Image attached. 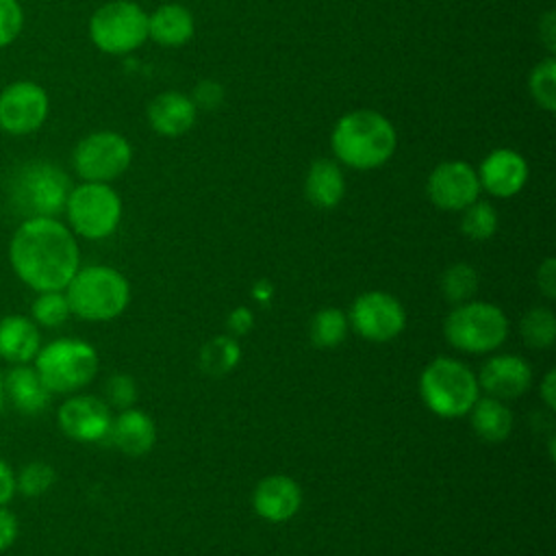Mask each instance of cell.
<instances>
[{
	"instance_id": "37",
	"label": "cell",
	"mask_w": 556,
	"mask_h": 556,
	"mask_svg": "<svg viewBox=\"0 0 556 556\" xmlns=\"http://www.w3.org/2000/svg\"><path fill=\"white\" fill-rule=\"evenodd\" d=\"M254 326V315L248 306H237L228 315V330L232 337H243L252 330Z\"/></svg>"
},
{
	"instance_id": "15",
	"label": "cell",
	"mask_w": 556,
	"mask_h": 556,
	"mask_svg": "<svg viewBox=\"0 0 556 556\" xmlns=\"http://www.w3.org/2000/svg\"><path fill=\"white\" fill-rule=\"evenodd\" d=\"M476 378L480 391L486 395L497 400H513L532 387V367L517 354H495L482 365Z\"/></svg>"
},
{
	"instance_id": "28",
	"label": "cell",
	"mask_w": 556,
	"mask_h": 556,
	"mask_svg": "<svg viewBox=\"0 0 556 556\" xmlns=\"http://www.w3.org/2000/svg\"><path fill=\"white\" fill-rule=\"evenodd\" d=\"M478 291V271L469 263H454L441 274V293L450 304H463Z\"/></svg>"
},
{
	"instance_id": "1",
	"label": "cell",
	"mask_w": 556,
	"mask_h": 556,
	"mask_svg": "<svg viewBox=\"0 0 556 556\" xmlns=\"http://www.w3.org/2000/svg\"><path fill=\"white\" fill-rule=\"evenodd\" d=\"M9 258L17 278L35 291H63L80 254L72 230L54 217H28L13 232Z\"/></svg>"
},
{
	"instance_id": "36",
	"label": "cell",
	"mask_w": 556,
	"mask_h": 556,
	"mask_svg": "<svg viewBox=\"0 0 556 556\" xmlns=\"http://www.w3.org/2000/svg\"><path fill=\"white\" fill-rule=\"evenodd\" d=\"M536 287H539V291L547 300L556 298V261L554 258H545L539 265V269H536Z\"/></svg>"
},
{
	"instance_id": "41",
	"label": "cell",
	"mask_w": 556,
	"mask_h": 556,
	"mask_svg": "<svg viewBox=\"0 0 556 556\" xmlns=\"http://www.w3.org/2000/svg\"><path fill=\"white\" fill-rule=\"evenodd\" d=\"M539 393H541L543 404H545L549 410H554V406H556V371H554V369H549V371L543 376V380H541V384H539Z\"/></svg>"
},
{
	"instance_id": "33",
	"label": "cell",
	"mask_w": 556,
	"mask_h": 556,
	"mask_svg": "<svg viewBox=\"0 0 556 556\" xmlns=\"http://www.w3.org/2000/svg\"><path fill=\"white\" fill-rule=\"evenodd\" d=\"M104 393H106V404L109 406H115L119 410L130 408L137 400L135 378L128 376V374H113L104 384Z\"/></svg>"
},
{
	"instance_id": "40",
	"label": "cell",
	"mask_w": 556,
	"mask_h": 556,
	"mask_svg": "<svg viewBox=\"0 0 556 556\" xmlns=\"http://www.w3.org/2000/svg\"><path fill=\"white\" fill-rule=\"evenodd\" d=\"M539 35L547 48V52H554L556 48V22H554V11H547L543 20L539 22Z\"/></svg>"
},
{
	"instance_id": "2",
	"label": "cell",
	"mask_w": 556,
	"mask_h": 556,
	"mask_svg": "<svg viewBox=\"0 0 556 556\" xmlns=\"http://www.w3.org/2000/svg\"><path fill=\"white\" fill-rule=\"evenodd\" d=\"M330 146L343 165L352 169H376L393 156L397 132L382 113L356 109L337 119Z\"/></svg>"
},
{
	"instance_id": "29",
	"label": "cell",
	"mask_w": 556,
	"mask_h": 556,
	"mask_svg": "<svg viewBox=\"0 0 556 556\" xmlns=\"http://www.w3.org/2000/svg\"><path fill=\"white\" fill-rule=\"evenodd\" d=\"M460 230L473 241H486L497 230V211L491 202L476 200L460 211Z\"/></svg>"
},
{
	"instance_id": "7",
	"label": "cell",
	"mask_w": 556,
	"mask_h": 556,
	"mask_svg": "<svg viewBox=\"0 0 556 556\" xmlns=\"http://www.w3.org/2000/svg\"><path fill=\"white\" fill-rule=\"evenodd\" d=\"M70 189V178L61 167L48 161H30L13 176L11 202L26 219L54 217L65 208Z\"/></svg>"
},
{
	"instance_id": "21",
	"label": "cell",
	"mask_w": 556,
	"mask_h": 556,
	"mask_svg": "<svg viewBox=\"0 0 556 556\" xmlns=\"http://www.w3.org/2000/svg\"><path fill=\"white\" fill-rule=\"evenodd\" d=\"M4 395H9L11 404L24 415H37L48 408L52 393L37 376L35 367L17 365L7 376H2Z\"/></svg>"
},
{
	"instance_id": "4",
	"label": "cell",
	"mask_w": 556,
	"mask_h": 556,
	"mask_svg": "<svg viewBox=\"0 0 556 556\" xmlns=\"http://www.w3.org/2000/svg\"><path fill=\"white\" fill-rule=\"evenodd\" d=\"M419 393L428 410L443 419H456L471 410L480 397V387L469 365L458 358L437 356L419 376Z\"/></svg>"
},
{
	"instance_id": "14",
	"label": "cell",
	"mask_w": 556,
	"mask_h": 556,
	"mask_svg": "<svg viewBox=\"0 0 556 556\" xmlns=\"http://www.w3.org/2000/svg\"><path fill=\"white\" fill-rule=\"evenodd\" d=\"M61 430L80 443L106 441L111 430V408L104 400L96 395H72L56 413Z\"/></svg>"
},
{
	"instance_id": "34",
	"label": "cell",
	"mask_w": 556,
	"mask_h": 556,
	"mask_svg": "<svg viewBox=\"0 0 556 556\" xmlns=\"http://www.w3.org/2000/svg\"><path fill=\"white\" fill-rule=\"evenodd\" d=\"M24 26V11L17 0H0V48L13 43Z\"/></svg>"
},
{
	"instance_id": "20",
	"label": "cell",
	"mask_w": 556,
	"mask_h": 556,
	"mask_svg": "<svg viewBox=\"0 0 556 556\" xmlns=\"http://www.w3.org/2000/svg\"><path fill=\"white\" fill-rule=\"evenodd\" d=\"M41 334L33 319L24 315H7L0 319V356L15 365H26L37 356Z\"/></svg>"
},
{
	"instance_id": "31",
	"label": "cell",
	"mask_w": 556,
	"mask_h": 556,
	"mask_svg": "<svg viewBox=\"0 0 556 556\" xmlns=\"http://www.w3.org/2000/svg\"><path fill=\"white\" fill-rule=\"evenodd\" d=\"M72 315L65 293L61 291H41L33 302V319L43 328H56L67 321Z\"/></svg>"
},
{
	"instance_id": "26",
	"label": "cell",
	"mask_w": 556,
	"mask_h": 556,
	"mask_svg": "<svg viewBox=\"0 0 556 556\" xmlns=\"http://www.w3.org/2000/svg\"><path fill=\"white\" fill-rule=\"evenodd\" d=\"M521 339L532 350L552 348L556 341V315L547 306H532L519 321Z\"/></svg>"
},
{
	"instance_id": "5",
	"label": "cell",
	"mask_w": 556,
	"mask_h": 556,
	"mask_svg": "<svg viewBox=\"0 0 556 556\" xmlns=\"http://www.w3.org/2000/svg\"><path fill=\"white\" fill-rule=\"evenodd\" d=\"M508 317L506 313L480 300H467L456 304L443 319L445 341L467 354H486L497 350L508 337Z\"/></svg>"
},
{
	"instance_id": "13",
	"label": "cell",
	"mask_w": 556,
	"mask_h": 556,
	"mask_svg": "<svg viewBox=\"0 0 556 556\" xmlns=\"http://www.w3.org/2000/svg\"><path fill=\"white\" fill-rule=\"evenodd\" d=\"M480 191L478 174L467 161H443L426 180L430 202L443 211H463L478 200Z\"/></svg>"
},
{
	"instance_id": "16",
	"label": "cell",
	"mask_w": 556,
	"mask_h": 556,
	"mask_svg": "<svg viewBox=\"0 0 556 556\" xmlns=\"http://www.w3.org/2000/svg\"><path fill=\"white\" fill-rule=\"evenodd\" d=\"M476 174L480 189L486 193L495 198H513L526 187L528 163L517 150L497 148L482 159Z\"/></svg>"
},
{
	"instance_id": "12",
	"label": "cell",
	"mask_w": 556,
	"mask_h": 556,
	"mask_svg": "<svg viewBox=\"0 0 556 556\" xmlns=\"http://www.w3.org/2000/svg\"><path fill=\"white\" fill-rule=\"evenodd\" d=\"M48 111V93L33 80H15L0 91V128L7 135L35 132L43 126Z\"/></svg>"
},
{
	"instance_id": "17",
	"label": "cell",
	"mask_w": 556,
	"mask_h": 556,
	"mask_svg": "<svg viewBox=\"0 0 556 556\" xmlns=\"http://www.w3.org/2000/svg\"><path fill=\"white\" fill-rule=\"evenodd\" d=\"M252 506L265 521L282 523L300 510L302 489L293 478L285 473L265 476L252 493Z\"/></svg>"
},
{
	"instance_id": "30",
	"label": "cell",
	"mask_w": 556,
	"mask_h": 556,
	"mask_svg": "<svg viewBox=\"0 0 556 556\" xmlns=\"http://www.w3.org/2000/svg\"><path fill=\"white\" fill-rule=\"evenodd\" d=\"M528 87H530V96L539 109H545L549 113L556 111V61H554V56H547L532 67Z\"/></svg>"
},
{
	"instance_id": "38",
	"label": "cell",
	"mask_w": 556,
	"mask_h": 556,
	"mask_svg": "<svg viewBox=\"0 0 556 556\" xmlns=\"http://www.w3.org/2000/svg\"><path fill=\"white\" fill-rule=\"evenodd\" d=\"M15 536H17V517L9 508L0 506V552L9 549Z\"/></svg>"
},
{
	"instance_id": "19",
	"label": "cell",
	"mask_w": 556,
	"mask_h": 556,
	"mask_svg": "<svg viewBox=\"0 0 556 556\" xmlns=\"http://www.w3.org/2000/svg\"><path fill=\"white\" fill-rule=\"evenodd\" d=\"M106 441L128 456H143L156 441V426L150 415L130 406L119 410V415L111 421Z\"/></svg>"
},
{
	"instance_id": "22",
	"label": "cell",
	"mask_w": 556,
	"mask_h": 556,
	"mask_svg": "<svg viewBox=\"0 0 556 556\" xmlns=\"http://www.w3.org/2000/svg\"><path fill=\"white\" fill-rule=\"evenodd\" d=\"M304 195L315 208H334L345 195V176L337 161L317 159L304 178Z\"/></svg>"
},
{
	"instance_id": "27",
	"label": "cell",
	"mask_w": 556,
	"mask_h": 556,
	"mask_svg": "<svg viewBox=\"0 0 556 556\" xmlns=\"http://www.w3.org/2000/svg\"><path fill=\"white\" fill-rule=\"evenodd\" d=\"M348 326H350L348 315L341 308H334V306L321 308L311 319L308 337L317 348H337L339 343H343L348 334Z\"/></svg>"
},
{
	"instance_id": "32",
	"label": "cell",
	"mask_w": 556,
	"mask_h": 556,
	"mask_svg": "<svg viewBox=\"0 0 556 556\" xmlns=\"http://www.w3.org/2000/svg\"><path fill=\"white\" fill-rule=\"evenodd\" d=\"M56 480V471L52 465L43 460H33L22 467V471L15 476V491H20L24 497H39L43 495Z\"/></svg>"
},
{
	"instance_id": "11",
	"label": "cell",
	"mask_w": 556,
	"mask_h": 556,
	"mask_svg": "<svg viewBox=\"0 0 556 556\" xmlns=\"http://www.w3.org/2000/svg\"><path fill=\"white\" fill-rule=\"evenodd\" d=\"M348 321L365 341L387 343L404 330L406 311L391 293L365 291L352 302Z\"/></svg>"
},
{
	"instance_id": "24",
	"label": "cell",
	"mask_w": 556,
	"mask_h": 556,
	"mask_svg": "<svg viewBox=\"0 0 556 556\" xmlns=\"http://www.w3.org/2000/svg\"><path fill=\"white\" fill-rule=\"evenodd\" d=\"M467 415L473 432L484 443H502L513 432L515 419L510 408L504 404V400H497L491 395L478 397Z\"/></svg>"
},
{
	"instance_id": "3",
	"label": "cell",
	"mask_w": 556,
	"mask_h": 556,
	"mask_svg": "<svg viewBox=\"0 0 556 556\" xmlns=\"http://www.w3.org/2000/svg\"><path fill=\"white\" fill-rule=\"evenodd\" d=\"M72 315L87 321H109L122 315L130 302V285L109 265L78 267L65 287Z\"/></svg>"
},
{
	"instance_id": "23",
	"label": "cell",
	"mask_w": 556,
	"mask_h": 556,
	"mask_svg": "<svg viewBox=\"0 0 556 556\" xmlns=\"http://www.w3.org/2000/svg\"><path fill=\"white\" fill-rule=\"evenodd\" d=\"M195 22L187 7L178 2L161 4L148 15V39L165 48H176L193 37Z\"/></svg>"
},
{
	"instance_id": "39",
	"label": "cell",
	"mask_w": 556,
	"mask_h": 556,
	"mask_svg": "<svg viewBox=\"0 0 556 556\" xmlns=\"http://www.w3.org/2000/svg\"><path fill=\"white\" fill-rule=\"evenodd\" d=\"M15 495V473L7 460L0 458V506L9 504Z\"/></svg>"
},
{
	"instance_id": "25",
	"label": "cell",
	"mask_w": 556,
	"mask_h": 556,
	"mask_svg": "<svg viewBox=\"0 0 556 556\" xmlns=\"http://www.w3.org/2000/svg\"><path fill=\"white\" fill-rule=\"evenodd\" d=\"M241 361V345L232 334H215L200 350V369L206 376L219 378L230 374Z\"/></svg>"
},
{
	"instance_id": "10",
	"label": "cell",
	"mask_w": 556,
	"mask_h": 556,
	"mask_svg": "<svg viewBox=\"0 0 556 556\" xmlns=\"http://www.w3.org/2000/svg\"><path fill=\"white\" fill-rule=\"evenodd\" d=\"M132 161L128 139L115 130H96L83 137L72 154L76 174L87 182H111L119 178Z\"/></svg>"
},
{
	"instance_id": "42",
	"label": "cell",
	"mask_w": 556,
	"mask_h": 556,
	"mask_svg": "<svg viewBox=\"0 0 556 556\" xmlns=\"http://www.w3.org/2000/svg\"><path fill=\"white\" fill-rule=\"evenodd\" d=\"M269 295H271V287H269L265 280L254 285V298H256V300H261V302H267V300H269Z\"/></svg>"
},
{
	"instance_id": "35",
	"label": "cell",
	"mask_w": 556,
	"mask_h": 556,
	"mask_svg": "<svg viewBox=\"0 0 556 556\" xmlns=\"http://www.w3.org/2000/svg\"><path fill=\"white\" fill-rule=\"evenodd\" d=\"M191 100H193L195 109L213 111L224 102V87H222V83H217L213 78H204L193 87Z\"/></svg>"
},
{
	"instance_id": "8",
	"label": "cell",
	"mask_w": 556,
	"mask_h": 556,
	"mask_svg": "<svg viewBox=\"0 0 556 556\" xmlns=\"http://www.w3.org/2000/svg\"><path fill=\"white\" fill-rule=\"evenodd\" d=\"M65 213L76 235L98 241L113 235L122 219V200L109 182H83L70 189Z\"/></svg>"
},
{
	"instance_id": "9",
	"label": "cell",
	"mask_w": 556,
	"mask_h": 556,
	"mask_svg": "<svg viewBox=\"0 0 556 556\" xmlns=\"http://www.w3.org/2000/svg\"><path fill=\"white\" fill-rule=\"evenodd\" d=\"M89 37L106 54H128L148 39V13L132 0H111L91 15Z\"/></svg>"
},
{
	"instance_id": "43",
	"label": "cell",
	"mask_w": 556,
	"mask_h": 556,
	"mask_svg": "<svg viewBox=\"0 0 556 556\" xmlns=\"http://www.w3.org/2000/svg\"><path fill=\"white\" fill-rule=\"evenodd\" d=\"M2 404H4V387H2V371H0V410H2Z\"/></svg>"
},
{
	"instance_id": "18",
	"label": "cell",
	"mask_w": 556,
	"mask_h": 556,
	"mask_svg": "<svg viewBox=\"0 0 556 556\" xmlns=\"http://www.w3.org/2000/svg\"><path fill=\"white\" fill-rule=\"evenodd\" d=\"M198 109L191 96L180 91H163L148 104V124L163 137H180L195 124Z\"/></svg>"
},
{
	"instance_id": "6",
	"label": "cell",
	"mask_w": 556,
	"mask_h": 556,
	"mask_svg": "<svg viewBox=\"0 0 556 556\" xmlns=\"http://www.w3.org/2000/svg\"><path fill=\"white\" fill-rule=\"evenodd\" d=\"M35 371L50 393H74L98 374V352L80 339H56L39 348Z\"/></svg>"
}]
</instances>
